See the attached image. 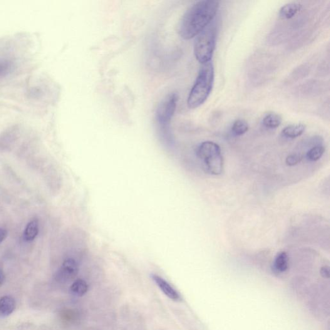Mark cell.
I'll return each mask as SVG.
<instances>
[{"mask_svg":"<svg viewBox=\"0 0 330 330\" xmlns=\"http://www.w3.org/2000/svg\"><path fill=\"white\" fill-rule=\"evenodd\" d=\"M302 9V6L297 2H291L284 5L279 11V17L282 19L287 20L294 18Z\"/></svg>","mask_w":330,"mask_h":330,"instance_id":"9","label":"cell"},{"mask_svg":"<svg viewBox=\"0 0 330 330\" xmlns=\"http://www.w3.org/2000/svg\"><path fill=\"white\" fill-rule=\"evenodd\" d=\"M213 21L196 36L194 42L193 53L202 64L211 62L216 46L217 27Z\"/></svg>","mask_w":330,"mask_h":330,"instance_id":"4","label":"cell"},{"mask_svg":"<svg viewBox=\"0 0 330 330\" xmlns=\"http://www.w3.org/2000/svg\"><path fill=\"white\" fill-rule=\"evenodd\" d=\"M5 279H6V275H5L4 272L0 270V286L4 283Z\"/></svg>","mask_w":330,"mask_h":330,"instance_id":"21","label":"cell"},{"mask_svg":"<svg viewBox=\"0 0 330 330\" xmlns=\"http://www.w3.org/2000/svg\"><path fill=\"white\" fill-rule=\"evenodd\" d=\"M179 97L177 94H168L159 105L156 111V120L161 125L170 123L176 110Z\"/></svg>","mask_w":330,"mask_h":330,"instance_id":"5","label":"cell"},{"mask_svg":"<svg viewBox=\"0 0 330 330\" xmlns=\"http://www.w3.org/2000/svg\"><path fill=\"white\" fill-rule=\"evenodd\" d=\"M39 222L37 219H34L30 222L27 225L26 229L24 231V239L26 241H32L36 239L39 233Z\"/></svg>","mask_w":330,"mask_h":330,"instance_id":"13","label":"cell"},{"mask_svg":"<svg viewBox=\"0 0 330 330\" xmlns=\"http://www.w3.org/2000/svg\"><path fill=\"white\" fill-rule=\"evenodd\" d=\"M302 158L298 155H291L288 156L286 160V163L287 165L292 166L296 165L300 161H301Z\"/></svg>","mask_w":330,"mask_h":330,"instance_id":"18","label":"cell"},{"mask_svg":"<svg viewBox=\"0 0 330 330\" xmlns=\"http://www.w3.org/2000/svg\"><path fill=\"white\" fill-rule=\"evenodd\" d=\"M16 309V301L12 296L5 295L0 298V317L11 315Z\"/></svg>","mask_w":330,"mask_h":330,"instance_id":"10","label":"cell"},{"mask_svg":"<svg viewBox=\"0 0 330 330\" xmlns=\"http://www.w3.org/2000/svg\"><path fill=\"white\" fill-rule=\"evenodd\" d=\"M282 123V118L279 114L270 113L262 120L263 125L268 128H277Z\"/></svg>","mask_w":330,"mask_h":330,"instance_id":"14","label":"cell"},{"mask_svg":"<svg viewBox=\"0 0 330 330\" xmlns=\"http://www.w3.org/2000/svg\"><path fill=\"white\" fill-rule=\"evenodd\" d=\"M306 129V126L303 124H295V125H290L286 126L282 130V135L285 137L290 139H294L299 137L304 133Z\"/></svg>","mask_w":330,"mask_h":330,"instance_id":"12","label":"cell"},{"mask_svg":"<svg viewBox=\"0 0 330 330\" xmlns=\"http://www.w3.org/2000/svg\"><path fill=\"white\" fill-rule=\"evenodd\" d=\"M89 285L83 279H77L72 284L70 291L72 294L77 297H81L87 292Z\"/></svg>","mask_w":330,"mask_h":330,"instance_id":"15","label":"cell"},{"mask_svg":"<svg viewBox=\"0 0 330 330\" xmlns=\"http://www.w3.org/2000/svg\"><path fill=\"white\" fill-rule=\"evenodd\" d=\"M325 148L323 146H316L307 152L306 157L310 161H316L321 159L324 155Z\"/></svg>","mask_w":330,"mask_h":330,"instance_id":"17","label":"cell"},{"mask_svg":"<svg viewBox=\"0 0 330 330\" xmlns=\"http://www.w3.org/2000/svg\"><path fill=\"white\" fill-rule=\"evenodd\" d=\"M8 235V232L4 228H0V243L4 241Z\"/></svg>","mask_w":330,"mask_h":330,"instance_id":"20","label":"cell"},{"mask_svg":"<svg viewBox=\"0 0 330 330\" xmlns=\"http://www.w3.org/2000/svg\"><path fill=\"white\" fill-rule=\"evenodd\" d=\"M289 257L287 253L280 252L275 257L274 265V270L277 273H283L289 269Z\"/></svg>","mask_w":330,"mask_h":330,"instance_id":"11","label":"cell"},{"mask_svg":"<svg viewBox=\"0 0 330 330\" xmlns=\"http://www.w3.org/2000/svg\"><path fill=\"white\" fill-rule=\"evenodd\" d=\"M15 68L16 63L11 56L0 54V79L6 78L13 73Z\"/></svg>","mask_w":330,"mask_h":330,"instance_id":"8","label":"cell"},{"mask_svg":"<svg viewBox=\"0 0 330 330\" xmlns=\"http://www.w3.org/2000/svg\"><path fill=\"white\" fill-rule=\"evenodd\" d=\"M78 263L74 259L69 258L62 263L61 267L56 273V279L60 282L68 281L78 274Z\"/></svg>","mask_w":330,"mask_h":330,"instance_id":"6","label":"cell"},{"mask_svg":"<svg viewBox=\"0 0 330 330\" xmlns=\"http://www.w3.org/2000/svg\"><path fill=\"white\" fill-rule=\"evenodd\" d=\"M219 8V2L202 0L185 12L179 25V33L185 40L195 38L212 23Z\"/></svg>","mask_w":330,"mask_h":330,"instance_id":"1","label":"cell"},{"mask_svg":"<svg viewBox=\"0 0 330 330\" xmlns=\"http://www.w3.org/2000/svg\"><path fill=\"white\" fill-rule=\"evenodd\" d=\"M249 126L247 121L243 120H235L233 123L232 130L234 135L237 136H242L249 130Z\"/></svg>","mask_w":330,"mask_h":330,"instance_id":"16","label":"cell"},{"mask_svg":"<svg viewBox=\"0 0 330 330\" xmlns=\"http://www.w3.org/2000/svg\"><path fill=\"white\" fill-rule=\"evenodd\" d=\"M196 153L206 172L215 175L222 174L224 169V160L222 150L217 143L205 141L198 146Z\"/></svg>","mask_w":330,"mask_h":330,"instance_id":"3","label":"cell"},{"mask_svg":"<svg viewBox=\"0 0 330 330\" xmlns=\"http://www.w3.org/2000/svg\"><path fill=\"white\" fill-rule=\"evenodd\" d=\"M152 278L159 289L164 293V294L167 295L168 298L174 301H180L181 299L180 294L169 282L158 275L153 274Z\"/></svg>","mask_w":330,"mask_h":330,"instance_id":"7","label":"cell"},{"mask_svg":"<svg viewBox=\"0 0 330 330\" xmlns=\"http://www.w3.org/2000/svg\"><path fill=\"white\" fill-rule=\"evenodd\" d=\"M321 274L322 277L328 279L329 277V267H323L321 269Z\"/></svg>","mask_w":330,"mask_h":330,"instance_id":"19","label":"cell"},{"mask_svg":"<svg viewBox=\"0 0 330 330\" xmlns=\"http://www.w3.org/2000/svg\"><path fill=\"white\" fill-rule=\"evenodd\" d=\"M214 82V68L212 62L203 64L194 84L188 96L187 104L190 108H197L207 100Z\"/></svg>","mask_w":330,"mask_h":330,"instance_id":"2","label":"cell"}]
</instances>
